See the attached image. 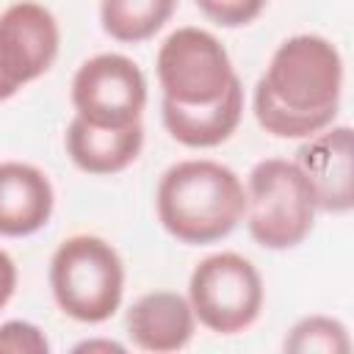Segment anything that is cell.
<instances>
[{
    "label": "cell",
    "instance_id": "cell-5",
    "mask_svg": "<svg viewBox=\"0 0 354 354\" xmlns=\"http://www.w3.org/2000/svg\"><path fill=\"white\" fill-rule=\"evenodd\" d=\"M188 301L202 326L218 335H235L257 321L263 310V279L246 257L218 252L194 268Z\"/></svg>",
    "mask_w": 354,
    "mask_h": 354
},
{
    "label": "cell",
    "instance_id": "cell-6",
    "mask_svg": "<svg viewBox=\"0 0 354 354\" xmlns=\"http://www.w3.org/2000/svg\"><path fill=\"white\" fill-rule=\"evenodd\" d=\"M163 100L180 105H207L218 100L232 80V61L224 44L202 28H177L166 36L155 61Z\"/></svg>",
    "mask_w": 354,
    "mask_h": 354
},
{
    "label": "cell",
    "instance_id": "cell-18",
    "mask_svg": "<svg viewBox=\"0 0 354 354\" xmlns=\"http://www.w3.org/2000/svg\"><path fill=\"white\" fill-rule=\"evenodd\" d=\"M14 288H17V266H14L11 254L0 249V310L14 296Z\"/></svg>",
    "mask_w": 354,
    "mask_h": 354
},
{
    "label": "cell",
    "instance_id": "cell-14",
    "mask_svg": "<svg viewBox=\"0 0 354 354\" xmlns=\"http://www.w3.org/2000/svg\"><path fill=\"white\" fill-rule=\"evenodd\" d=\"M177 0H102L100 22L102 30L124 44L152 39L174 14Z\"/></svg>",
    "mask_w": 354,
    "mask_h": 354
},
{
    "label": "cell",
    "instance_id": "cell-3",
    "mask_svg": "<svg viewBox=\"0 0 354 354\" xmlns=\"http://www.w3.org/2000/svg\"><path fill=\"white\" fill-rule=\"evenodd\" d=\"M50 288L55 304L75 321H108L124 293V266L119 252L97 235L66 238L50 260Z\"/></svg>",
    "mask_w": 354,
    "mask_h": 354
},
{
    "label": "cell",
    "instance_id": "cell-11",
    "mask_svg": "<svg viewBox=\"0 0 354 354\" xmlns=\"http://www.w3.org/2000/svg\"><path fill=\"white\" fill-rule=\"evenodd\" d=\"M127 335L130 340L155 354L180 351L194 337L196 315L191 301L174 290H155L141 296L127 310Z\"/></svg>",
    "mask_w": 354,
    "mask_h": 354
},
{
    "label": "cell",
    "instance_id": "cell-8",
    "mask_svg": "<svg viewBox=\"0 0 354 354\" xmlns=\"http://www.w3.org/2000/svg\"><path fill=\"white\" fill-rule=\"evenodd\" d=\"M58 22L36 0H19L0 14V77L14 88L41 77L58 55Z\"/></svg>",
    "mask_w": 354,
    "mask_h": 354
},
{
    "label": "cell",
    "instance_id": "cell-12",
    "mask_svg": "<svg viewBox=\"0 0 354 354\" xmlns=\"http://www.w3.org/2000/svg\"><path fill=\"white\" fill-rule=\"evenodd\" d=\"M163 124L169 136L185 147L207 149L224 144L243 116V86L235 77L232 86L207 105H180L163 100Z\"/></svg>",
    "mask_w": 354,
    "mask_h": 354
},
{
    "label": "cell",
    "instance_id": "cell-2",
    "mask_svg": "<svg viewBox=\"0 0 354 354\" xmlns=\"http://www.w3.org/2000/svg\"><path fill=\"white\" fill-rule=\"evenodd\" d=\"M158 221L183 243L227 238L246 213V188L238 174L216 160H180L169 166L155 194Z\"/></svg>",
    "mask_w": 354,
    "mask_h": 354
},
{
    "label": "cell",
    "instance_id": "cell-15",
    "mask_svg": "<svg viewBox=\"0 0 354 354\" xmlns=\"http://www.w3.org/2000/svg\"><path fill=\"white\" fill-rule=\"evenodd\" d=\"M285 348L296 351V354H313V351H324V354H346L351 348L348 343V332L337 318L329 315H307L301 318L290 335L285 337Z\"/></svg>",
    "mask_w": 354,
    "mask_h": 354
},
{
    "label": "cell",
    "instance_id": "cell-4",
    "mask_svg": "<svg viewBox=\"0 0 354 354\" xmlns=\"http://www.w3.org/2000/svg\"><path fill=\"white\" fill-rule=\"evenodd\" d=\"M315 194L296 160L266 158L246 180V227L266 249L299 246L315 224Z\"/></svg>",
    "mask_w": 354,
    "mask_h": 354
},
{
    "label": "cell",
    "instance_id": "cell-7",
    "mask_svg": "<svg viewBox=\"0 0 354 354\" xmlns=\"http://www.w3.org/2000/svg\"><path fill=\"white\" fill-rule=\"evenodd\" d=\"M75 116L97 127H127L141 122L147 105V77L122 53H100L80 64L72 77Z\"/></svg>",
    "mask_w": 354,
    "mask_h": 354
},
{
    "label": "cell",
    "instance_id": "cell-13",
    "mask_svg": "<svg viewBox=\"0 0 354 354\" xmlns=\"http://www.w3.org/2000/svg\"><path fill=\"white\" fill-rule=\"evenodd\" d=\"M66 152L72 163L86 174H116L127 169L141 147H144V127L133 122L127 127H97L75 116L66 127Z\"/></svg>",
    "mask_w": 354,
    "mask_h": 354
},
{
    "label": "cell",
    "instance_id": "cell-10",
    "mask_svg": "<svg viewBox=\"0 0 354 354\" xmlns=\"http://www.w3.org/2000/svg\"><path fill=\"white\" fill-rule=\"evenodd\" d=\"M55 194L47 174L22 160L0 163V235L25 238L53 216Z\"/></svg>",
    "mask_w": 354,
    "mask_h": 354
},
{
    "label": "cell",
    "instance_id": "cell-9",
    "mask_svg": "<svg viewBox=\"0 0 354 354\" xmlns=\"http://www.w3.org/2000/svg\"><path fill=\"white\" fill-rule=\"evenodd\" d=\"M296 163L313 185L318 210L348 213L354 205L351 188V127H324L299 147Z\"/></svg>",
    "mask_w": 354,
    "mask_h": 354
},
{
    "label": "cell",
    "instance_id": "cell-1",
    "mask_svg": "<svg viewBox=\"0 0 354 354\" xmlns=\"http://www.w3.org/2000/svg\"><path fill=\"white\" fill-rule=\"evenodd\" d=\"M343 58L315 33L285 39L254 86L257 124L277 138H310L337 116Z\"/></svg>",
    "mask_w": 354,
    "mask_h": 354
},
{
    "label": "cell",
    "instance_id": "cell-16",
    "mask_svg": "<svg viewBox=\"0 0 354 354\" xmlns=\"http://www.w3.org/2000/svg\"><path fill=\"white\" fill-rule=\"evenodd\" d=\"M268 0H196L199 11L221 28H241L260 17Z\"/></svg>",
    "mask_w": 354,
    "mask_h": 354
},
{
    "label": "cell",
    "instance_id": "cell-19",
    "mask_svg": "<svg viewBox=\"0 0 354 354\" xmlns=\"http://www.w3.org/2000/svg\"><path fill=\"white\" fill-rule=\"evenodd\" d=\"M116 351V354H122L124 351V346H119V343H113V340H86V343H77L75 346V351Z\"/></svg>",
    "mask_w": 354,
    "mask_h": 354
},
{
    "label": "cell",
    "instance_id": "cell-17",
    "mask_svg": "<svg viewBox=\"0 0 354 354\" xmlns=\"http://www.w3.org/2000/svg\"><path fill=\"white\" fill-rule=\"evenodd\" d=\"M0 351L11 354H47L50 343L36 324L28 321H6L0 326Z\"/></svg>",
    "mask_w": 354,
    "mask_h": 354
},
{
    "label": "cell",
    "instance_id": "cell-20",
    "mask_svg": "<svg viewBox=\"0 0 354 354\" xmlns=\"http://www.w3.org/2000/svg\"><path fill=\"white\" fill-rule=\"evenodd\" d=\"M14 94H17V88L0 77V102H3V100H8V97H14Z\"/></svg>",
    "mask_w": 354,
    "mask_h": 354
}]
</instances>
